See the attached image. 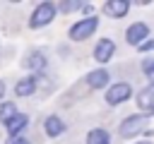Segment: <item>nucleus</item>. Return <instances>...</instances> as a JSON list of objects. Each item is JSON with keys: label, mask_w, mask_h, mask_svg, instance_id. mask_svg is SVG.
I'll return each instance as SVG.
<instances>
[{"label": "nucleus", "mask_w": 154, "mask_h": 144, "mask_svg": "<svg viewBox=\"0 0 154 144\" xmlns=\"http://www.w3.org/2000/svg\"><path fill=\"white\" fill-rule=\"evenodd\" d=\"M55 17V5L53 2H41L34 12H31V19H29V26L31 29H38V26H46L51 24Z\"/></svg>", "instance_id": "f257e3e1"}, {"label": "nucleus", "mask_w": 154, "mask_h": 144, "mask_svg": "<svg viewBox=\"0 0 154 144\" xmlns=\"http://www.w3.org/2000/svg\"><path fill=\"white\" fill-rule=\"evenodd\" d=\"M96 26H99V19H96V17L79 19L77 24L70 26V38H72V41H84V38H89V36L96 31Z\"/></svg>", "instance_id": "f03ea898"}, {"label": "nucleus", "mask_w": 154, "mask_h": 144, "mask_svg": "<svg viewBox=\"0 0 154 144\" xmlns=\"http://www.w3.org/2000/svg\"><path fill=\"white\" fill-rule=\"evenodd\" d=\"M147 134V115H130L120 122V134L123 137H132V134Z\"/></svg>", "instance_id": "7ed1b4c3"}, {"label": "nucleus", "mask_w": 154, "mask_h": 144, "mask_svg": "<svg viewBox=\"0 0 154 144\" xmlns=\"http://www.w3.org/2000/svg\"><path fill=\"white\" fill-rule=\"evenodd\" d=\"M130 94H132L130 84H125V82H118V84H113V86L106 91V101H108L111 106H118V103L128 101V98H130Z\"/></svg>", "instance_id": "20e7f679"}, {"label": "nucleus", "mask_w": 154, "mask_h": 144, "mask_svg": "<svg viewBox=\"0 0 154 144\" xmlns=\"http://www.w3.org/2000/svg\"><path fill=\"white\" fill-rule=\"evenodd\" d=\"M147 36H149V26L142 24V22H135V24L125 31V38H128L130 46H140V43H144Z\"/></svg>", "instance_id": "39448f33"}, {"label": "nucleus", "mask_w": 154, "mask_h": 144, "mask_svg": "<svg viewBox=\"0 0 154 144\" xmlns=\"http://www.w3.org/2000/svg\"><path fill=\"white\" fill-rule=\"evenodd\" d=\"M113 53H116V43H113L111 38H101V41L96 43V48H94V58H96L99 62H108V60L113 58Z\"/></svg>", "instance_id": "423d86ee"}, {"label": "nucleus", "mask_w": 154, "mask_h": 144, "mask_svg": "<svg viewBox=\"0 0 154 144\" xmlns=\"http://www.w3.org/2000/svg\"><path fill=\"white\" fill-rule=\"evenodd\" d=\"M128 10H130V2H128V0H108V2L103 5V12H106L108 17H113V19L125 17Z\"/></svg>", "instance_id": "0eeeda50"}, {"label": "nucleus", "mask_w": 154, "mask_h": 144, "mask_svg": "<svg viewBox=\"0 0 154 144\" xmlns=\"http://www.w3.org/2000/svg\"><path fill=\"white\" fill-rule=\"evenodd\" d=\"M137 106H140L142 110H147V113H154V84H149L147 89L140 91V96H137Z\"/></svg>", "instance_id": "6e6552de"}, {"label": "nucleus", "mask_w": 154, "mask_h": 144, "mask_svg": "<svg viewBox=\"0 0 154 144\" xmlns=\"http://www.w3.org/2000/svg\"><path fill=\"white\" fill-rule=\"evenodd\" d=\"M26 122H29V118H26L24 113H17L12 120H7V122H5V125H7V134H10V137H17V134L26 127Z\"/></svg>", "instance_id": "1a4fd4ad"}, {"label": "nucleus", "mask_w": 154, "mask_h": 144, "mask_svg": "<svg viewBox=\"0 0 154 144\" xmlns=\"http://www.w3.org/2000/svg\"><path fill=\"white\" fill-rule=\"evenodd\" d=\"M43 127H46V134H48V137H58V134L65 132V122H63L58 115H48L46 122H43Z\"/></svg>", "instance_id": "9d476101"}, {"label": "nucleus", "mask_w": 154, "mask_h": 144, "mask_svg": "<svg viewBox=\"0 0 154 144\" xmlns=\"http://www.w3.org/2000/svg\"><path fill=\"white\" fill-rule=\"evenodd\" d=\"M87 84H89L91 89L106 86V84H108V72H106V70H94V72H89V74H87Z\"/></svg>", "instance_id": "9b49d317"}, {"label": "nucleus", "mask_w": 154, "mask_h": 144, "mask_svg": "<svg viewBox=\"0 0 154 144\" xmlns=\"http://www.w3.org/2000/svg\"><path fill=\"white\" fill-rule=\"evenodd\" d=\"M34 91H36V77H34V74L19 79L17 86H14V94H17V96H29V94H34Z\"/></svg>", "instance_id": "f8f14e48"}, {"label": "nucleus", "mask_w": 154, "mask_h": 144, "mask_svg": "<svg viewBox=\"0 0 154 144\" xmlns=\"http://www.w3.org/2000/svg\"><path fill=\"white\" fill-rule=\"evenodd\" d=\"M22 65H24L26 70L41 72V70L46 67V55H41V53H31L29 58H24V60H22Z\"/></svg>", "instance_id": "ddd939ff"}, {"label": "nucleus", "mask_w": 154, "mask_h": 144, "mask_svg": "<svg viewBox=\"0 0 154 144\" xmlns=\"http://www.w3.org/2000/svg\"><path fill=\"white\" fill-rule=\"evenodd\" d=\"M87 144H111L108 132H106V130H91V132L87 134Z\"/></svg>", "instance_id": "4468645a"}, {"label": "nucleus", "mask_w": 154, "mask_h": 144, "mask_svg": "<svg viewBox=\"0 0 154 144\" xmlns=\"http://www.w3.org/2000/svg\"><path fill=\"white\" fill-rule=\"evenodd\" d=\"M14 115H17V106H14L12 101H7V103H2V106H0V122L12 120Z\"/></svg>", "instance_id": "2eb2a0df"}, {"label": "nucleus", "mask_w": 154, "mask_h": 144, "mask_svg": "<svg viewBox=\"0 0 154 144\" xmlns=\"http://www.w3.org/2000/svg\"><path fill=\"white\" fill-rule=\"evenodd\" d=\"M142 70L147 72V77H149L152 84H154V60H144V62H142Z\"/></svg>", "instance_id": "dca6fc26"}, {"label": "nucleus", "mask_w": 154, "mask_h": 144, "mask_svg": "<svg viewBox=\"0 0 154 144\" xmlns=\"http://www.w3.org/2000/svg\"><path fill=\"white\" fill-rule=\"evenodd\" d=\"M77 7H82V5H79V2H63V5H60L63 12H72V10H77Z\"/></svg>", "instance_id": "f3484780"}, {"label": "nucleus", "mask_w": 154, "mask_h": 144, "mask_svg": "<svg viewBox=\"0 0 154 144\" xmlns=\"http://www.w3.org/2000/svg\"><path fill=\"white\" fill-rule=\"evenodd\" d=\"M140 50L144 53V50H154V38H147L144 43H140Z\"/></svg>", "instance_id": "a211bd4d"}, {"label": "nucleus", "mask_w": 154, "mask_h": 144, "mask_svg": "<svg viewBox=\"0 0 154 144\" xmlns=\"http://www.w3.org/2000/svg\"><path fill=\"white\" fill-rule=\"evenodd\" d=\"M12 144H29V139H22L19 137V139H12Z\"/></svg>", "instance_id": "6ab92c4d"}, {"label": "nucleus", "mask_w": 154, "mask_h": 144, "mask_svg": "<svg viewBox=\"0 0 154 144\" xmlns=\"http://www.w3.org/2000/svg\"><path fill=\"white\" fill-rule=\"evenodd\" d=\"M5 96V82H0V98Z\"/></svg>", "instance_id": "aec40b11"}, {"label": "nucleus", "mask_w": 154, "mask_h": 144, "mask_svg": "<svg viewBox=\"0 0 154 144\" xmlns=\"http://www.w3.org/2000/svg\"><path fill=\"white\" fill-rule=\"evenodd\" d=\"M137 144H149V142H137Z\"/></svg>", "instance_id": "412c9836"}]
</instances>
